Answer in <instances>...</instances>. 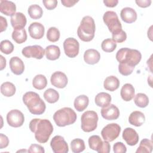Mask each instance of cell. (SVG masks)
I'll list each match as a JSON object with an SVG mask.
<instances>
[{
    "label": "cell",
    "mask_w": 153,
    "mask_h": 153,
    "mask_svg": "<svg viewBox=\"0 0 153 153\" xmlns=\"http://www.w3.org/2000/svg\"><path fill=\"white\" fill-rule=\"evenodd\" d=\"M134 69V67L129 66L127 64L119 63V65H118L119 72L124 76H128L131 74Z\"/></svg>",
    "instance_id": "40"
},
{
    "label": "cell",
    "mask_w": 153,
    "mask_h": 153,
    "mask_svg": "<svg viewBox=\"0 0 153 153\" xmlns=\"http://www.w3.org/2000/svg\"><path fill=\"white\" fill-rule=\"evenodd\" d=\"M23 102L29 112L33 115H41L46 109L45 102L39 94L33 91H27L23 96Z\"/></svg>",
    "instance_id": "2"
},
{
    "label": "cell",
    "mask_w": 153,
    "mask_h": 153,
    "mask_svg": "<svg viewBox=\"0 0 153 153\" xmlns=\"http://www.w3.org/2000/svg\"><path fill=\"white\" fill-rule=\"evenodd\" d=\"M16 6L13 2L7 0L0 1V11L1 13L11 17L16 13Z\"/></svg>",
    "instance_id": "22"
},
{
    "label": "cell",
    "mask_w": 153,
    "mask_h": 153,
    "mask_svg": "<svg viewBox=\"0 0 153 153\" xmlns=\"http://www.w3.org/2000/svg\"><path fill=\"white\" fill-rule=\"evenodd\" d=\"M0 50L4 54H10L14 50V45L12 42L8 39L2 40L1 42Z\"/></svg>",
    "instance_id": "39"
},
{
    "label": "cell",
    "mask_w": 153,
    "mask_h": 153,
    "mask_svg": "<svg viewBox=\"0 0 153 153\" xmlns=\"http://www.w3.org/2000/svg\"><path fill=\"white\" fill-rule=\"evenodd\" d=\"M11 24L14 29H23L26 25V17L22 13H16L11 17Z\"/></svg>",
    "instance_id": "19"
},
{
    "label": "cell",
    "mask_w": 153,
    "mask_h": 153,
    "mask_svg": "<svg viewBox=\"0 0 153 153\" xmlns=\"http://www.w3.org/2000/svg\"><path fill=\"white\" fill-rule=\"evenodd\" d=\"M23 56L27 58H35L36 59H41L45 54V50L43 48L38 45H30L25 47L22 51Z\"/></svg>",
    "instance_id": "12"
},
{
    "label": "cell",
    "mask_w": 153,
    "mask_h": 153,
    "mask_svg": "<svg viewBox=\"0 0 153 153\" xmlns=\"http://www.w3.org/2000/svg\"><path fill=\"white\" fill-rule=\"evenodd\" d=\"M28 152L30 153H34V152H37V153H44L45 152V150L44 149V148L39 145H37V144H32L27 151Z\"/></svg>",
    "instance_id": "43"
},
{
    "label": "cell",
    "mask_w": 153,
    "mask_h": 153,
    "mask_svg": "<svg viewBox=\"0 0 153 153\" xmlns=\"http://www.w3.org/2000/svg\"><path fill=\"white\" fill-rule=\"evenodd\" d=\"M29 126L30 131L35 134V139L41 143H46L53 131L51 123L47 119H32Z\"/></svg>",
    "instance_id": "1"
},
{
    "label": "cell",
    "mask_w": 153,
    "mask_h": 153,
    "mask_svg": "<svg viewBox=\"0 0 153 153\" xmlns=\"http://www.w3.org/2000/svg\"><path fill=\"white\" fill-rule=\"evenodd\" d=\"M50 146L54 153H67L69 151L68 143L63 137L59 135L55 136L52 138Z\"/></svg>",
    "instance_id": "13"
},
{
    "label": "cell",
    "mask_w": 153,
    "mask_h": 153,
    "mask_svg": "<svg viewBox=\"0 0 153 153\" xmlns=\"http://www.w3.org/2000/svg\"><path fill=\"white\" fill-rule=\"evenodd\" d=\"M75 112L71 108L64 107L57 111L53 115V120L59 127H65L74 124L76 120Z\"/></svg>",
    "instance_id": "5"
},
{
    "label": "cell",
    "mask_w": 153,
    "mask_h": 153,
    "mask_svg": "<svg viewBox=\"0 0 153 153\" xmlns=\"http://www.w3.org/2000/svg\"><path fill=\"white\" fill-rule=\"evenodd\" d=\"M111 102V96L109 94L105 92L99 93L95 97L94 102L96 105L99 107L103 108L109 104Z\"/></svg>",
    "instance_id": "28"
},
{
    "label": "cell",
    "mask_w": 153,
    "mask_h": 153,
    "mask_svg": "<svg viewBox=\"0 0 153 153\" xmlns=\"http://www.w3.org/2000/svg\"><path fill=\"white\" fill-rule=\"evenodd\" d=\"M0 22H1V32H2L3 31L5 30L8 24L7 21L5 18H4L3 16H0Z\"/></svg>",
    "instance_id": "49"
},
{
    "label": "cell",
    "mask_w": 153,
    "mask_h": 153,
    "mask_svg": "<svg viewBox=\"0 0 153 153\" xmlns=\"http://www.w3.org/2000/svg\"><path fill=\"white\" fill-rule=\"evenodd\" d=\"M0 58H1V68H0V70L2 71L6 66V59L2 55L0 56Z\"/></svg>",
    "instance_id": "50"
},
{
    "label": "cell",
    "mask_w": 153,
    "mask_h": 153,
    "mask_svg": "<svg viewBox=\"0 0 153 153\" xmlns=\"http://www.w3.org/2000/svg\"><path fill=\"white\" fill-rule=\"evenodd\" d=\"M113 151L115 153H125L127 151V148L123 142H118L114 145Z\"/></svg>",
    "instance_id": "42"
},
{
    "label": "cell",
    "mask_w": 153,
    "mask_h": 153,
    "mask_svg": "<svg viewBox=\"0 0 153 153\" xmlns=\"http://www.w3.org/2000/svg\"><path fill=\"white\" fill-rule=\"evenodd\" d=\"M12 38L17 44L23 43L27 39L26 30L24 28L14 29L12 33Z\"/></svg>",
    "instance_id": "31"
},
{
    "label": "cell",
    "mask_w": 153,
    "mask_h": 153,
    "mask_svg": "<svg viewBox=\"0 0 153 153\" xmlns=\"http://www.w3.org/2000/svg\"><path fill=\"white\" fill-rule=\"evenodd\" d=\"M27 13L30 18L36 20L40 19L42 16L43 10L39 5L37 4H33L29 7Z\"/></svg>",
    "instance_id": "33"
},
{
    "label": "cell",
    "mask_w": 153,
    "mask_h": 153,
    "mask_svg": "<svg viewBox=\"0 0 153 153\" xmlns=\"http://www.w3.org/2000/svg\"><path fill=\"white\" fill-rule=\"evenodd\" d=\"M28 31L30 36L35 39H39L44 36L45 32L44 26L40 23H32L29 27Z\"/></svg>",
    "instance_id": "17"
},
{
    "label": "cell",
    "mask_w": 153,
    "mask_h": 153,
    "mask_svg": "<svg viewBox=\"0 0 153 153\" xmlns=\"http://www.w3.org/2000/svg\"><path fill=\"white\" fill-rule=\"evenodd\" d=\"M71 148L72 151L74 153L82 152L85 148L84 141L79 138L74 139L71 142Z\"/></svg>",
    "instance_id": "36"
},
{
    "label": "cell",
    "mask_w": 153,
    "mask_h": 153,
    "mask_svg": "<svg viewBox=\"0 0 153 153\" xmlns=\"http://www.w3.org/2000/svg\"><path fill=\"white\" fill-rule=\"evenodd\" d=\"M46 58L50 60H56L60 56V50L59 47L55 45L47 46L45 50Z\"/></svg>",
    "instance_id": "27"
},
{
    "label": "cell",
    "mask_w": 153,
    "mask_h": 153,
    "mask_svg": "<svg viewBox=\"0 0 153 153\" xmlns=\"http://www.w3.org/2000/svg\"><path fill=\"white\" fill-rule=\"evenodd\" d=\"M78 1L76 0H62L61 3L66 7H73L76 3H77Z\"/></svg>",
    "instance_id": "47"
},
{
    "label": "cell",
    "mask_w": 153,
    "mask_h": 153,
    "mask_svg": "<svg viewBox=\"0 0 153 153\" xmlns=\"http://www.w3.org/2000/svg\"><path fill=\"white\" fill-rule=\"evenodd\" d=\"M63 48L65 54L70 57L74 58L79 53V44L74 38H68L63 42Z\"/></svg>",
    "instance_id": "10"
},
{
    "label": "cell",
    "mask_w": 153,
    "mask_h": 153,
    "mask_svg": "<svg viewBox=\"0 0 153 153\" xmlns=\"http://www.w3.org/2000/svg\"><path fill=\"white\" fill-rule=\"evenodd\" d=\"M153 144L152 140L148 139H143L136 151V153H151L152 151Z\"/></svg>",
    "instance_id": "29"
},
{
    "label": "cell",
    "mask_w": 153,
    "mask_h": 153,
    "mask_svg": "<svg viewBox=\"0 0 153 153\" xmlns=\"http://www.w3.org/2000/svg\"><path fill=\"white\" fill-rule=\"evenodd\" d=\"M117 47V43L111 38H107L104 39L101 44L102 49L107 53H111L114 51Z\"/></svg>",
    "instance_id": "37"
},
{
    "label": "cell",
    "mask_w": 153,
    "mask_h": 153,
    "mask_svg": "<svg viewBox=\"0 0 153 153\" xmlns=\"http://www.w3.org/2000/svg\"><path fill=\"white\" fill-rule=\"evenodd\" d=\"M100 59L99 52L93 48L87 50L84 54V60L85 62L89 65H94L99 62Z\"/></svg>",
    "instance_id": "21"
},
{
    "label": "cell",
    "mask_w": 153,
    "mask_h": 153,
    "mask_svg": "<svg viewBox=\"0 0 153 153\" xmlns=\"http://www.w3.org/2000/svg\"><path fill=\"white\" fill-rule=\"evenodd\" d=\"M97 114L94 111H87L84 112L81 117V128L85 132L94 131L97 126Z\"/></svg>",
    "instance_id": "6"
},
{
    "label": "cell",
    "mask_w": 153,
    "mask_h": 153,
    "mask_svg": "<svg viewBox=\"0 0 153 153\" xmlns=\"http://www.w3.org/2000/svg\"><path fill=\"white\" fill-rule=\"evenodd\" d=\"M89 147L99 153H109L111 150V145L109 142H103L98 135H93L88 139Z\"/></svg>",
    "instance_id": "8"
},
{
    "label": "cell",
    "mask_w": 153,
    "mask_h": 153,
    "mask_svg": "<svg viewBox=\"0 0 153 153\" xmlns=\"http://www.w3.org/2000/svg\"><path fill=\"white\" fill-rule=\"evenodd\" d=\"M44 97L49 103H54L58 101L59 99V94L56 90L53 88H48L44 91Z\"/></svg>",
    "instance_id": "34"
},
{
    "label": "cell",
    "mask_w": 153,
    "mask_h": 153,
    "mask_svg": "<svg viewBox=\"0 0 153 153\" xmlns=\"http://www.w3.org/2000/svg\"><path fill=\"white\" fill-rule=\"evenodd\" d=\"M141 59L142 54L140 52L135 49L122 48L116 54V59L119 63H126L133 67L138 65Z\"/></svg>",
    "instance_id": "4"
},
{
    "label": "cell",
    "mask_w": 153,
    "mask_h": 153,
    "mask_svg": "<svg viewBox=\"0 0 153 153\" xmlns=\"http://www.w3.org/2000/svg\"><path fill=\"white\" fill-rule=\"evenodd\" d=\"M103 3L106 7L112 8L117 6V5L118 3V0H104Z\"/></svg>",
    "instance_id": "48"
},
{
    "label": "cell",
    "mask_w": 153,
    "mask_h": 153,
    "mask_svg": "<svg viewBox=\"0 0 153 153\" xmlns=\"http://www.w3.org/2000/svg\"><path fill=\"white\" fill-rule=\"evenodd\" d=\"M9 143V139L8 137L2 134H0V149H4L8 146Z\"/></svg>",
    "instance_id": "45"
},
{
    "label": "cell",
    "mask_w": 153,
    "mask_h": 153,
    "mask_svg": "<svg viewBox=\"0 0 153 153\" xmlns=\"http://www.w3.org/2000/svg\"><path fill=\"white\" fill-rule=\"evenodd\" d=\"M7 121L9 126L13 127H21L25 121L23 114L18 109H13L7 115Z\"/></svg>",
    "instance_id": "11"
},
{
    "label": "cell",
    "mask_w": 153,
    "mask_h": 153,
    "mask_svg": "<svg viewBox=\"0 0 153 153\" xmlns=\"http://www.w3.org/2000/svg\"><path fill=\"white\" fill-rule=\"evenodd\" d=\"M120 17L123 22L127 23H132L137 19L136 11L130 7H125L120 12Z\"/></svg>",
    "instance_id": "20"
},
{
    "label": "cell",
    "mask_w": 153,
    "mask_h": 153,
    "mask_svg": "<svg viewBox=\"0 0 153 153\" xmlns=\"http://www.w3.org/2000/svg\"><path fill=\"white\" fill-rule=\"evenodd\" d=\"M121 127L117 123H111L105 126L101 131V135L104 140L112 142L120 135Z\"/></svg>",
    "instance_id": "9"
},
{
    "label": "cell",
    "mask_w": 153,
    "mask_h": 153,
    "mask_svg": "<svg viewBox=\"0 0 153 153\" xmlns=\"http://www.w3.org/2000/svg\"><path fill=\"white\" fill-rule=\"evenodd\" d=\"M122 136L127 144L130 146L136 145L139 141V135L137 133L135 130L130 127H127L123 130Z\"/></svg>",
    "instance_id": "16"
},
{
    "label": "cell",
    "mask_w": 153,
    "mask_h": 153,
    "mask_svg": "<svg viewBox=\"0 0 153 153\" xmlns=\"http://www.w3.org/2000/svg\"><path fill=\"white\" fill-rule=\"evenodd\" d=\"M89 103L88 97L85 95H79L77 96L74 102L75 109L78 112H81L85 110Z\"/></svg>",
    "instance_id": "26"
},
{
    "label": "cell",
    "mask_w": 153,
    "mask_h": 153,
    "mask_svg": "<svg viewBox=\"0 0 153 153\" xmlns=\"http://www.w3.org/2000/svg\"><path fill=\"white\" fill-rule=\"evenodd\" d=\"M135 91L134 87L129 83H126L122 87L120 95L123 100L126 102L130 101L134 96Z\"/></svg>",
    "instance_id": "24"
},
{
    "label": "cell",
    "mask_w": 153,
    "mask_h": 153,
    "mask_svg": "<svg viewBox=\"0 0 153 153\" xmlns=\"http://www.w3.org/2000/svg\"><path fill=\"white\" fill-rule=\"evenodd\" d=\"M134 102L137 106L143 108L148 105L149 99L145 94L139 93L134 96Z\"/></svg>",
    "instance_id": "35"
},
{
    "label": "cell",
    "mask_w": 153,
    "mask_h": 153,
    "mask_svg": "<svg viewBox=\"0 0 153 153\" xmlns=\"http://www.w3.org/2000/svg\"><path fill=\"white\" fill-rule=\"evenodd\" d=\"M112 39L115 42L121 43L124 42L126 40L127 34L123 30H121V31H120L117 33L112 34Z\"/></svg>",
    "instance_id": "41"
},
{
    "label": "cell",
    "mask_w": 153,
    "mask_h": 153,
    "mask_svg": "<svg viewBox=\"0 0 153 153\" xmlns=\"http://www.w3.org/2000/svg\"><path fill=\"white\" fill-rule=\"evenodd\" d=\"M100 113L102 117L107 120H115L120 116V110L118 107L111 103L102 108Z\"/></svg>",
    "instance_id": "14"
},
{
    "label": "cell",
    "mask_w": 153,
    "mask_h": 153,
    "mask_svg": "<svg viewBox=\"0 0 153 153\" xmlns=\"http://www.w3.org/2000/svg\"><path fill=\"white\" fill-rule=\"evenodd\" d=\"M96 26L94 19L89 16H84L77 29V35L84 42H90L94 37Z\"/></svg>",
    "instance_id": "3"
},
{
    "label": "cell",
    "mask_w": 153,
    "mask_h": 153,
    "mask_svg": "<svg viewBox=\"0 0 153 153\" xmlns=\"http://www.w3.org/2000/svg\"><path fill=\"white\" fill-rule=\"evenodd\" d=\"M135 2L141 8H146L150 6L152 1L151 0H136Z\"/></svg>",
    "instance_id": "46"
},
{
    "label": "cell",
    "mask_w": 153,
    "mask_h": 153,
    "mask_svg": "<svg viewBox=\"0 0 153 153\" xmlns=\"http://www.w3.org/2000/svg\"><path fill=\"white\" fill-rule=\"evenodd\" d=\"M15 85L10 82H3L1 85V92L5 97L13 96L16 93Z\"/></svg>",
    "instance_id": "30"
},
{
    "label": "cell",
    "mask_w": 153,
    "mask_h": 153,
    "mask_svg": "<svg viewBox=\"0 0 153 153\" xmlns=\"http://www.w3.org/2000/svg\"><path fill=\"white\" fill-rule=\"evenodd\" d=\"M120 82L119 79L114 75L106 77L103 82L104 88L110 91H114L118 88Z\"/></svg>",
    "instance_id": "25"
},
{
    "label": "cell",
    "mask_w": 153,
    "mask_h": 153,
    "mask_svg": "<svg viewBox=\"0 0 153 153\" xmlns=\"http://www.w3.org/2000/svg\"><path fill=\"white\" fill-rule=\"evenodd\" d=\"M47 85V80L46 77L42 75H36L32 80L33 87L37 90H42L46 87Z\"/></svg>",
    "instance_id": "32"
},
{
    "label": "cell",
    "mask_w": 153,
    "mask_h": 153,
    "mask_svg": "<svg viewBox=\"0 0 153 153\" xmlns=\"http://www.w3.org/2000/svg\"><path fill=\"white\" fill-rule=\"evenodd\" d=\"M60 31L55 27H50L47 32V38L50 42H57L60 38Z\"/></svg>",
    "instance_id": "38"
},
{
    "label": "cell",
    "mask_w": 153,
    "mask_h": 153,
    "mask_svg": "<svg viewBox=\"0 0 153 153\" xmlns=\"http://www.w3.org/2000/svg\"><path fill=\"white\" fill-rule=\"evenodd\" d=\"M145 121V117L143 113L139 111L132 112L128 117V122L130 124L136 127H140Z\"/></svg>",
    "instance_id": "23"
},
{
    "label": "cell",
    "mask_w": 153,
    "mask_h": 153,
    "mask_svg": "<svg viewBox=\"0 0 153 153\" xmlns=\"http://www.w3.org/2000/svg\"><path fill=\"white\" fill-rule=\"evenodd\" d=\"M42 3L44 7L48 10L54 9L57 5V1L56 0H43Z\"/></svg>",
    "instance_id": "44"
},
{
    "label": "cell",
    "mask_w": 153,
    "mask_h": 153,
    "mask_svg": "<svg viewBox=\"0 0 153 153\" xmlns=\"http://www.w3.org/2000/svg\"><path fill=\"white\" fill-rule=\"evenodd\" d=\"M9 65L10 69L14 74L20 75L23 73L25 70V65L22 60L19 57L14 56L11 57L10 60Z\"/></svg>",
    "instance_id": "18"
},
{
    "label": "cell",
    "mask_w": 153,
    "mask_h": 153,
    "mask_svg": "<svg viewBox=\"0 0 153 153\" xmlns=\"http://www.w3.org/2000/svg\"><path fill=\"white\" fill-rule=\"evenodd\" d=\"M50 81L53 86L58 88H63L67 85L68 79L65 73L56 71L51 75Z\"/></svg>",
    "instance_id": "15"
},
{
    "label": "cell",
    "mask_w": 153,
    "mask_h": 153,
    "mask_svg": "<svg viewBox=\"0 0 153 153\" xmlns=\"http://www.w3.org/2000/svg\"><path fill=\"white\" fill-rule=\"evenodd\" d=\"M103 20L112 34L117 33L123 30L121 23L117 13L114 11H108L105 12L103 16Z\"/></svg>",
    "instance_id": "7"
}]
</instances>
